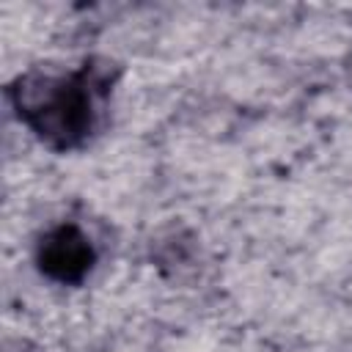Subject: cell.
Wrapping results in <instances>:
<instances>
[{"instance_id": "obj_1", "label": "cell", "mask_w": 352, "mask_h": 352, "mask_svg": "<svg viewBox=\"0 0 352 352\" xmlns=\"http://www.w3.org/2000/svg\"><path fill=\"white\" fill-rule=\"evenodd\" d=\"M107 96V74L96 66H80L63 74H25L8 88L16 118L50 148H80L99 121Z\"/></svg>"}, {"instance_id": "obj_2", "label": "cell", "mask_w": 352, "mask_h": 352, "mask_svg": "<svg viewBox=\"0 0 352 352\" xmlns=\"http://www.w3.org/2000/svg\"><path fill=\"white\" fill-rule=\"evenodd\" d=\"M96 264V250L85 231L74 223L50 228L36 245V267L55 283L74 286L88 278Z\"/></svg>"}]
</instances>
